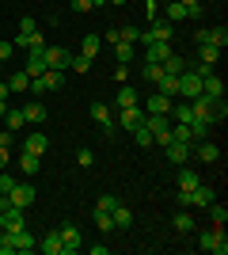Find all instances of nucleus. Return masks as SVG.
<instances>
[{"instance_id": "nucleus-22", "label": "nucleus", "mask_w": 228, "mask_h": 255, "mask_svg": "<svg viewBox=\"0 0 228 255\" xmlns=\"http://www.w3.org/2000/svg\"><path fill=\"white\" fill-rule=\"evenodd\" d=\"M110 217H114V229H130L133 225V213H130V206H114V210H110Z\"/></svg>"}, {"instance_id": "nucleus-16", "label": "nucleus", "mask_w": 228, "mask_h": 255, "mask_svg": "<svg viewBox=\"0 0 228 255\" xmlns=\"http://www.w3.org/2000/svg\"><path fill=\"white\" fill-rule=\"evenodd\" d=\"M202 96H209V99H225V80H221L217 73L202 76Z\"/></svg>"}, {"instance_id": "nucleus-27", "label": "nucleus", "mask_w": 228, "mask_h": 255, "mask_svg": "<svg viewBox=\"0 0 228 255\" xmlns=\"http://www.w3.org/2000/svg\"><path fill=\"white\" fill-rule=\"evenodd\" d=\"M171 225H175V233H194V213H175L171 217Z\"/></svg>"}, {"instance_id": "nucleus-39", "label": "nucleus", "mask_w": 228, "mask_h": 255, "mask_svg": "<svg viewBox=\"0 0 228 255\" xmlns=\"http://www.w3.org/2000/svg\"><path fill=\"white\" fill-rule=\"evenodd\" d=\"M133 141H137L141 149H149V145H152V133H149V126H145V122H141L137 129H133Z\"/></svg>"}, {"instance_id": "nucleus-32", "label": "nucleus", "mask_w": 228, "mask_h": 255, "mask_svg": "<svg viewBox=\"0 0 228 255\" xmlns=\"http://www.w3.org/2000/svg\"><path fill=\"white\" fill-rule=\"evenodd\" d=\"M198 57H202L206 65H213V69H217V61H221V50H217V46H198Z\"/></svg>"}, {"instance_id": "nucleus-9", "label": "nucleus", "mask_w": 228, "mask_h": 255, "mask_svg": "<svg viewBox=\"0 0 228 255\" xmlns=\"http://www.w3.org/2000/svg\"><path fill=\"white\" fill-rule=\"evenodd\" d=\"M114 122H122V129H130V133H133V129L145 122L141 103H137V107H122V111H114Z\"/></svg>"}, {"instance_id": "nucleus-29", "label": "nucleus", "mask_w": 228, "mask_h": 255, "mask_svg": "<svg viewBox=\"0 0 228 255\" xmlns=\"http://www.w3.org/2000/svg\"><path fill=\"white\" fill-rule=\"evenodd\" d=\"M38 164H42V156H38V152H27V149H23V156H19V168L27 171V175H34V171H38Z\"/></svg>"}, {"instance_id": "nucleus-36", "label": "nucleus", "mask_w": 228, "mask_h": 255, "mask_svg": "<svg viewBox=\"0 0 228 255\" xmlns=\"http://www.w3.org/2000/svg\"><path fill=\"white\" fill-rule=\"evenodd\" d=\"M99 4H107V0H69V8H73V11H95Z\"/></svg>"}, {"instance_id": "nucleus-12", "label": "nucleus", "mask_w": 228, "mask_h": 255, "mask_svg": "<svg viewBox=\"0 0 228 255\" xmlns=\"http://www.w3.org/2000/svg\"><path fill=\"white\" fill-rule=\"evenodd\" d=\"M171 103H175V99H167L163 92H152V96L145 99L141 111H145V115H171Z\"/></svg>"}, {"instance_id": "nucleus-2", "label": "nucleus", "mask_w": 228, "mask_h": 255, "mask_svg": "<svg viewBox=\"0 0 228 255\" xmlns=\"http://www.w3.org/2000/svg\"><path fill=\"white\" fill-rule=\"evenodd\" d=\"M145 126H149V133H152V145H167L171 141V118L167 115H145Z\"/></svg>"}, {"instance_id": "nucleus-26", "label": "nucleus", "mask_w": 228, "mask_h": 255, "mask_svg": "<svg viewBox=\"0 0 228 255\" xmlns=\"http://www.w3.org/2000/svg\"><path fill=\"white\" fill-rule=\"evenodd\" d=\"M23 118H27V122H46V107L38 103V99H31V103L23 107Z\"/></svg>"}, {"instance_id": "nucleus-31", "label": "nucleus", "mask_w": 228, "mask_h": 255, "mask_svg": "<svg viewBox=\"0 0 228 255\" xmlns=\"http://www.w3.org/2000/svg\"><path fill=\"white\" fill-rule=\"evenodd\" d=\"M198 183H202V179H198L194 171H190V168H186V164H183V171H179V191H194Z\"/></svg>"}, {"instance_id": "nucleus-30", "label": "nucleus", "mask_w": 228, "mask_h": 255, "mask_svg": "<svg viewBox=\"0 0 228 255\" xmlns=\"http://www.w3.org/2000/svg\"><path fill=\"white\" fill-rule=\"evenodd\" d=\"M206 46L225 50V46H228V27H209V42H206Z\"/></svg>"}, {"instance_id": "nucleus-34", "label": "nucleus", "mask_w": 228, "mask_h": 255, "mask_svg": "<svg viewBox=\"0 0 228 255\" xmlns=\"http://www.w3.org/2000/svg\"><path fill=\"white\" fill-rule=\"evenodd\" d=\"M186 69V61L183 57H179V53H171V57H167V61H163V73H171V76H179Z\"/></svg>"}, {"instance_id": "nucleus-24", "label": "nucleus", "mask_w": 228, "mask_h": 255, "mask_svg": "<svg viewBox=\"0 0 228 255\" xmlns=\"http://www.w3.org/2000/svg\"><path fill=\"white\" fill-rule=\"evenodd\" d=\"M163 19H167V23H183V19H186V8L179 4V0H167V8H163Z\"/></svg>"}, {"instance_id": "nucleus-19", "label": "nucleus", "mask_w": 228, "mask_h": 255, "mask_svg": "<svg viewBox=\"0 0 228 255\" xmlns=\"http://www.w3.org/2000/svg\"><path fill=\"white\" fill-rule=\"evenodd\" d=\"M38 252H42V255H65V244H61V236H57V233H46L42 240H38Z\"/></svg>"}, {"instance_id": "nucleus-7", "label": "nucleus", "mask_w": 228, "mask_h": 255, "mask_svg": "<svg viewBox=\"0 0 228 255\" xmlns=\"http://www.w3.org/2000/svg\"><path fill=\"white\" fill-rule=\"evenodd\" d=\"M8 198V206H19V210H27V206L34 202V187L31 183H11V191L4 194Z\"/></svg>"}, {"instance_id": "nucleus-33", "label": "nucleus", "mask_w": 228, "mask_h": 255, "mask_svg": "<svg viewBox=\"0 0 228 255\" xmlns=\"http://www.w3.org/2000/svg\"><path fill=\"white\" fill-rule=\"evenodd\" d=\"M114 57H118L122 65L133 61V42H114Z\"/></svg>"}, {"instance_id": "nucleus-50", "label": "nucleus", "mask_w": 228, "mask_h": 255, "mask_svg": "<svg viewBox=\"0 0 228 255\" xmlns=\"http://www.w3.org/2000/svg\"><path fill=\"white\" fill-rule=\"evenodd\" d=\"M0 99H8V80H0Z\"/></svg>"}, {"instance_id": "nucleus-1", "label": "nucleus", "mask_w": 228, "mask_h": 255, "mask_svg": "<svg viewBox=\"0 0 228 255\" xmlns=\"http://www.w3.org/2000/svg\"><path fill=\"white\" fill-rule=\"evenodd\" d=\"M198 244H202V252L209 255H228V236H225V225H213L209 233L198 236Z\"/></svg>"}, {"instance_id": "nucleus-41", "label": "nucleus", "mask_w": 228, "mask_h": 255, "mask_svg": "<svg viewBox=\"0 0 228 255\" xmlns=\"http://www.w3.org/2000/svg\"><path fill=\"white\" fill-rule=\"evenodd\" d=\"M114 206H118V198H114V194H99L95 210H99V213H110V210H114Z\"/></svg>"}, {"instance_id": "nucleus-48", "label": "nucleus", "mask_w": 228, "mask_h": 255, "mask_svg": "<svg viewBox=\"0 0 228 255\" xmlns=\"http://www.w3.org/2000/svg\"><path fill=\"white\" fill-rule=\"evenodd\" d=\"M0 149H11V129H4V133H0Z\"/></svg>"}, {"instance_id": "nucleus-5", "label": "nucleus", "mask_w": 228, "mask_h": 255, "mask_svg": "<svg viewBox=\"0 0 228 255\" xmlns=\"http://www.w3.org/2000/svg\"><path fill=\"white\" fill-rule=\"evenodd\" d=\"M38 38H42V31H38L34 15H23V19H19V34H15V42H11V46H27V50H31Z\"/></svg>"}, {"instance_id": "nucleus-17", "label": "nucleus", "mask_w": 228, "mask_h": 255, "mask_svg": "<svg viewBox=\"0 0 228 255\" xmlns=\"http://www.w3.org/2000/svg\"><path fill=\"white\" fill-rule=\"evenodd\" d=\"M8 233H11V229H8ZM11 240H15V252H38V240H34L31 229H15Z\"/></svg>"}, {"instance_id": "nucleus-10", "label": "nucleus", "mask_w": 228, "mask_h": 255, "mask_svg": "<svg viewBox=\"0 0 228 255\" xmlns=\"http://www.w3.org/2000/svg\"><path fill=\"white\" fill-rule=\"evenodd\" d=\"M91 118H95L99 126H103V133H114V111H110L107 103H103V99H95V103H91Z\"/></svg>"}, {"instance_id": "nucleus-42", "label": "nucleus", "mask_w": 228, "mask_h": 255, "mask_svg": "<svg viewBox=\"0 0 228 255\" xmlns=\"http://www.w3.org/2000/svg\"><path fill=\"white\" fill-rule=\"evenodd\" d=\"M179 4L186 8V19H198V15H202V0H179Z\"/></svg>"}, {"instance_id": "nucleus-8", "label": "nucleus", "mask_w": 228, "mask_h": 255, "mask_svg": "<svg viewBox=\"0 0 228 255\" xmlns=\"http://www.w3.org/2000/svg\"><path fill=\"white\" fill-rule=\"evenodd\" d=\"M209 202H217V194H213V187H206V183H198L194 191L186 194V210H206Z\"/></svg>"}, {"instance_id": "nucleus-20", "label": "nucleus", "mask_w": 228, "mask_h": 255, "mask_svg": "<svg viewBox=\"0 0 228 255\" xmlns=\"http://www.w3.org/2000/svg\"><path fill=\"white\" fill-rule=\"evenodd\" d=\"M23 149H27V152H38V156H42V152L50 149V141H46V133H42V129H34V133H27Z\"/></svg>"}, {"instance_id": "nucleus-51", "label": "nucleus", "mask_w": 228, "mask_h": 255, "mask_svg": "<svg viewBox=\"0 0 228 255\" xmlns=\"http://www.w3.org/2000/svg\"><path fill=\"white\" fill-rule=\"evenodd\" d=\"M8 115V99H0V118Z\"/></svg>"}, {"instance_id": "nucleus-3", "label": "nucleus", "mask_w": 228, "mask_h": 255, "mask_svg": "<svg viewBox=\"0 0 228 255\" xmlns=\"http://www.w3.org/2000/svg\"><path fill=\"white\" fill-rule=\"evenodd\" d=\"M171 34H175V23H167V19H152V27L149 31H141V38L137 42H171Z\"/></svg>"}, {"instance_id": "nucleus-38", "label": "nucleus", "mask_w": 228, "mask_h": 255, "mask_svg": "<svg viewBox=\"0 0 228 255\" xmlns=\"http://www.w3.org/2000/svg\"><path fill=\"white\" fill-rule=\"evenodd\" d=\"M160 76H163V65H160V61H145V80H152V84H156Z\"/></svg>"}, {"instance_id": "nucleus-49", "label": "nucleus", "mask_w": 228, "mask_h": 255, "mask_svg": "<svg viewBox=\"0 0 228 255\" xmlns=\"http://www.w3.org/2000/svg\"><path fill=\"white\" fill-rule=\"evenodd\" d=\"M8 152L11 149H0V171H8Z\"/></svg>"}, {"instance_id": "nucleus-21", "label": "nucleus", "mask_w": 228, "mask_h": 255, "mask_svg": "<svg viewBox=\"0 0 228 255\" xmlns=\"http://www.w3.org/2000/svg\"><path fill=\"white\" fill-rule=\"evenodd\" d=\"M137 103H141V96H137L130 84H122V92L114 96V111H122V107H137Z\"/></svg>"}, {"instance_id": "nucleus-40", "label": "nucleus", "mask_w": 228, "mask_h": 255, "mask_svg": "<svg viewBox=\"0 0 228 255\" xmlns=\"http://www.w3.org/2000/svg\"><path fill=\"white\" fill-rule=\"evenodd\" d=\"M4 122H8V129H19L23 122H27V118H23V107H19V111H11V107H8V115H4Z\"/></svg>"}, {"instance_id": "nucleus-6", "label": "nucleus", "mask_w": 228, "mask_h": 255, "mask_svg": "<svg viewBox=\"0 0 228 255\" xmlns=\"http://www.w3.org/2000/svg\"><path fill=\"white\" fill-rule=\"evenodd\" d=\"M46 69H54V73H69V61H73V53L65 46H46Z\"/></svg>"}, {"instance_id": "nucleus-28", "label": "nucleus", "mask_w": 228, "mask_h": 255, "mask_svg": "<svg viewBox=\"0 0 228 255\" xmlns=\"http://www.w3.org/2000/svg\"><path fill=\"white\" fill-rule=\"evenodd\" d=\"M27 88H31V76L23 73V69L8 76V92H27Z\"/></svg>"}, {"instance_id": "nucleus-43", "label": "nucleus", "mask_w": 228, "mask_h": 255, "mask_svg": "<svg viewBox=\"0 0 228 255\" xmlns=\"http://www.w3.org/2000/svg\"><path fill=\"white\" fill-rule=\"evenodd\" d=\"M95 225H99V233H110V229H114V217H110V213H99V210H95Z\"/></svg>"}, {"instance_id": "nucleus-44", "label": "nucleus", "mask_w": 228, "mask_h": 255, "mask_svg": "<svg viewBox=\"0 0 228 255\" xmlns=\"http://www.w3.org/2000/svg\"><path fill=\"white\" fill-rule=\"evenodd\" d=\"M76 160H80V168H91V164H95V152H91V149H80V152H76Z\"/></svg>"}, {"instance_id": "nucleus-47", "label": "nucleus", "mask_w": 228, "mask_h": 255, "mask_svg": "<svg viewBox=\"0 0 228 255\" xmlns=\"http://www.w3.org/2000/svg\"><path fill=\"white\" fill-rule=\"evenodd\" d=\"M114 76H118L122 84H126V80H130V65H118V69H114Z\"/></svg>"}, {"instance_id": "nucleus-45", "label": "nucleus", "mask_w": 228, "mask_h": 255, "mask_svg": "<svg viewBox=\"0 0 228 255\" xmlns=\"http://www.w3.org/2000/svg\"><path fill=\"white\" fill-rule=\"evenodd\" d=\"M11 53H15V46H11V42H0V65L11 61Z\"/></svg>"}, {"instance_id": "nucleus-4", "label": "nucleus", "mask_w": 228, "mask_h": 255, "mask_svg": "<svg viewBox=\"0 0 228 255\" xmlns=\"http://www.w3.org/2000/svg\"><path fill=\"white\" fill-rule=\"evenodd\" d=\"M65 88V73H54V69H46L42 76H34L31 88L27 92H61Z\"/></svg>"}, {"instance_id": "nucleus-23", "label": "nucleus", "mask_w": 228, "mask_h": 255, "mask_svg": "<svg viewBox=\"0 0 228 255\" xmlns=\"http://www.w3.org/2000/svg\"><path fill=\"white\" fill-rule=\"evenodd\" d=\"M99 50H103V38H99V34H84V46H80V53L95 61V57H99Z\"/></svg>"}, {"instance_id": "nucleus-53", "label": "nucleus", "mask_w": 228, "mask_h": 255, "mask_svg": "<svg viewBox=\"0 0 228 255\" xmlns=\"http://www.w3.org/2000/svg\"><path fill=\"white\" fill-rule=\"evenodd\" d=\"M0 198H4V194H0Z\"/></svg>"}, {"instance_id": "nucleus-35", "label": "nucleus", "mask_w": 228, "mask_h": 255, "mask_svg": "<svg viewBox=\"0 0 228 255\" xmlns=\"http://www.w3.org/2000/svg\"><path fill=\"white\" fill-rule=\"evenodd\" d=\"M206 210H209V221H213V225H225V221H228V210H225V206H217V202H209Z\"/></svg>"}, {"instance_id": "nucleus-52", "label": "nucleus", "mask_w": 228, "mask_h": 255, "mask_svg": "<svg viewBox=\"0 0 228 255\" xmlns=\"http://www.w3.org/2000/svg\"><path fill=\"white\" fill-rule=\"evenodd\" d=\"M107 4H126V0H107Z\"/></svg>"}, {"instance_id": "nucleus-11", "label": "nucleus", "mask_w": 228, "mask_h": 255, "mask_svg": "<svg viewBox=\"0 0 228 255\" xmlns=\"http://www.w3.org/2000/svg\"><path fill=\"white\" fill-rule=\"evenodd\" d=\"M57 236H61V244H65V255H73V252H80V248H84V236H80V229H76V225H61V229H57Z\"/></svg>"}, {"instance_id": "nucleus-18", "label": "nucleus", "mask_w": 228, "mask_h": 255, "mask_svg": "<svg viewBox=\"0 0 228 255\" xmlns=\"http://www.w3.org/2000/svg\"><path fill=\"white\" fill-rule=\"evenodd\" d=\"M171 42H149V46H145V61H167V57H171Z\"/></svg>"}, {"instance_id": "nucleus-13", "label": "nucleus", "mask_w": 228, "mask_h": 255, "mask_svg": "<svg viewBox=\"0 0 228 255\" xmlns=\"http://www.w3.org/2000/svg\"><path fill=\"white\" fill-rule=\"evenodd\" d=\"M190 149H194V145H186V141H167V145H163L167 160H171V164H179V168H183V164H190Z\"/></svg>"}, {"instance_id": "nucleus-15", "label": "nucleus", "mask_w": 228, "mask_h": 255, "mask_svg": "<svg viewBox=\"0 0 228 255\" xmlns=\"http://www.w3.org/2000/svg\"><path fill=\"white\" fill-rule=\"evenodd\" d=\"M4 229H27V210H19V206H4Z\"/></svg>"}, {"instance_id": "nucleus-14", "label": "nucleus", "mask_w": 228, "mask_h": 255, "mask_svg": "<svg viewBox=\"0 0 228 255\" xmlns=\"http://www.w3.org/2000/svg\"><path fill=\"white\" fill-rule=\"evenodd\" d=\"M190 152H194L198 160H206V164H217V160H221V149H217V145H213L209 137L194 141V149H190Z\"/></svg>"}, {"instance_id": "nucleus-25", "label": "nucleus", "mask_w": 228, "mask_h": 255, "mask_svg": "<svg viewBox=\"0 0 228 255\" xmlns=\"http://www.w3.org/2000/svg\"><path fill=\"white\" fill-rule=\"evenodd\" d=\"M156 84H160V92H163V96H167V99H175V96H179V76L163 73L160 80H156Z\"/></svg>"}, {"instance_id": "nucleus-37", "label": "nucleus", "mask_w": 228, "mask_h": 255, "mask_svg": "<svg viewBox=\"0 0 228 255\" xmlns=\"http://www.w3.org/2000/svg\"><path fill=\"white\" fill-rule=\"evenodd\" d=\"M69 69H73V73H87V69H91V57H84V53H73Z\"/></svg>"}, {"instance_id": "nucleus-46", "label": "nucleus", "mask_w": 228, "mask_h": 255, "mask_svg": "<svg viewBox=\"0 0 228 255\" xmlns=\"http://www.w3.org/2000/svg\"><path fill=\"white\" fill-rule=\"evenodd\" d=\"M11 183H15V179H11L8 171H0V194H8V191H11Z\"/></svg>"}]
</instances>
